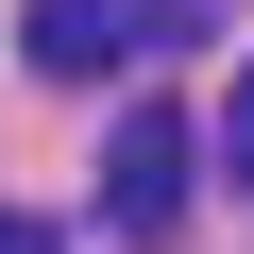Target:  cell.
Here are the masks:
<instances>
[{"label": "cell", "instance_id": "obj_1", "mask_svg": "<svg viewBox=\"0 0 254 254\" xmlns=\"http://www.w3.org/2000/svg\"><path fill=\"white\" fill-rule=\"evenodd\" d=\"M187 170H203V136H187L170 102H136V119H119V153H102V220L136 237V254L187 237Z\"/></svg>", "mask_w": 254, "mask_h": 254}, {"label": "cell", "instance_id": "obj_2", "mask_svg": "<svg viewBox=\"0 0 254 254\" xmlns=\"http://www.w3.org/2000/svg\"><path fill=\"white\" fill-rule=\"evenodd\" d=\"M17 51H34V85H102V68L153 51V0H34Z\"/></svg>", "mask_w": 254, "mask_h": 254}, {"label": "cell", "instance_id": "obj_3", "mask_svg": "<svg viewBox=\"0 0 254 254\" xmlns=\"http://www.w3.org/2000/svg\"><path fill=\"white\" fill-rule=\"evenodd\" d=\"M203 153H220V170H237V187H254V68H237V85H220V136H203Z\"/></svg>", "mask_w": 254, "mask_h": 254}, {"label": "cell", "instance_id": "obj_4", "mask_svg": "<svg viewBox=\"0 0 254 254\" xmlns=\"http://www.w3.org/2000/svg\"><path fill=\"white\" fill-rule=\"evenodd\" d=\"M0 254H68V237H51V220H34V203H0Z\"/></svg>", "mask_w": 254, "mask_h": 254}]
</instances>
